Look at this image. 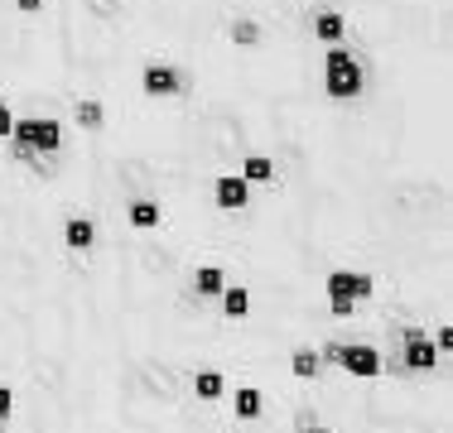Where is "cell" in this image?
<instances>
[{"label": "cell", "mask_w": 453, "mask_h": 433, "mask_svg": "<svg viewBox=\"0 0 453 433\" xmlns=\"http://www.w3.org/2000/svg\"><path fill=\"white\" fill-rule=\"evenodd\" d=\"M10 135L19 140L25 155H53V149L63 145V125L53 121V116H25V121H15Z\"/></svg>", "instance_id": "1"}, {"label": "cell", "mask_w": 453, "mask_h": 433, "mask_svg": "<svg viewBox=\"0 0 453 433\" xmlns=\"http://www.w3.org/2000/svg\"><path fill=\"white\" fill-rule=\"evenodd\" d=\"M328 92L333 96H357L362 92V63L348 53H333L328 58Z\"/></svg>", "instance_id": "2"}, {"label": "cell", "mask_w": 453, "mask_h": 433, "mask_svg": "<svg viewBox=\"0 0 453 433\" xmlns=\"http://www.w3.org/2000/svg\"><path fill=\"white\" fill-rule=\"evenodd\" d=\"M328 294L357 303V299L372 294V275H362V270H333V275H328Z\"/></svg>", "instance_id": "3"}, {"label": "cell", "mask_w": 453, "mask_h": 433, "mask_svg": "<svg viewBox=\"0 0 453 433\" xmlns=\"http://www.w3.org/2000/svg\"><path fill=\"white\" fill-rule=\"evenodd\" d=\"M328 356L342 366V371H352V376H372L376 366H381V356H376L372 346H328Z\"/></svg>", "instance_id": "4"}, {"label": "cell", "mask_w": 453, "mask_h": 433, "mask_svg": "<svg viewBox=\"0 0 453 433\" xmlns=\"http://www.w3.org/2000/svg\"><path fill=\"white\" fill-rule=\"evenodd\" d=\"M246 198H251V183L246 179H218V202L222 208H246Z\"/></svg>", "instance_id": "5"}, {"label": "cell", "mask_w": 453, "mask_h": 433, "mask_svg": "<svg viewBox=\"0 0 453 433\" xmlns=\"http://www.w3.org/2000/svg\"><path fill=\"white\" fill-rule=\"evenodd\" d=\"M145 92H150V96L179 92V72H174V68H165V63H155V68H145Z\"/></svg>", "instance_id": "6"}, {"label": "cell", "mask_w": 453, "mask_h": 433, "mask_svg": "<svg viewBox=\"0 0 453 433\" xmlns=\"http://www.w3.org/2000/svg\"><path fill=\"white\" fill-rule=\"evenodd\" d=\"M92 222H88V216H73V222L68 226H63V241H68L73 246V251H88V246H92Z\"/></svg>", "instance_id": "7"}, {"label": "cell", "mask_w": 453, "mask_h": 433, "mask_svg": "<svg viewBox=\"0 0 453 433\" xmlns=\"http://www.w3.org/2000/svg\"><path fill=\"white\" fill-rule=\"evenodd\" d=\"M193 289H198L203 299H218L222 289H226V285H222V270H218V265H203L198 275H193Z\"/></svg>", "instance_id": "8"}, {"label": "cell", "mask_w": 453, "mask_h": 433, "mask_svg": "<svg viewBox=\"0 0 453 433\" xmlns=\"http://www.w3.org/2000/svg\"><path fill=\"white\" fill-rule=\"evenodd\" d=\"M405 361L419 366V371H429V366H434V346H429L425 338H410L405 342Z\"/></svg>", "instance_id": "9"}, {"label": "cell", "mask_w": 453, "mask_h": 433, "mask_svg": "<svg viewBox=\"0 0 453 433\" xmlns=\"http://www.w3.org/2000/svg\"><path fill=\"white\" fill-rule=\"evenodd\" d=\"M222 308H226V318H246V308H251V299H246V289H222Z\"/></svg>", "instance_id": "10"}, {"label": "cell", "mask_w": 453, "mask_h": 433, "mask_svg": "<svg viewBox=\"0 0 453 433\" xmlns=\"http://www.w3.org/2000/svg\"><path fill=\"white\" fill-rule=\"evenodd\" d=\"M193 390H198V399H218L222 395V371H198Z\"/></svg>", "instance_id": "11"}, {"label": "cell", "mask_w": 453, "mask_h": 433, "mask_svg": "<svg viewBox=\"0 0 453 433\" xmlns=\"http://www.w3.org/2000/svg\"><path fill=\"white\" fill-rule=\"evenodd\" d=\"M265 179H275L271 159H246V183H265Z\"/></svg>", "instance_id": "12"}, {"label": "cell", "mask_w": 453, "mask_h": 433, "mask_svg": "<svg viewBox=\"0 0 453 433\" xmlns=\"http://www.w3.org/2000/svg\"><path fill=\"white\" fill-rule=\"evenodd\" d=\"M131 216H135L140 226H155V222H159V208H155V202H135Z\"/></svg>", "instance_id": "13"}, {"label": "cell", "mask_w": 453, "mask_h": 433, "mask_svg": "<svg viewBox=\"0 0 453 433\" xmlns=\"http://www.w3.org/2000/svg\"><path fill=\"white\" fill-rule=\"evenodd\" d=\"M256 409H261V399H256V390H242V395H236V414H246V419H251Z\"/></svg>", "instance_id": "14"}, {"label": "cell", "mask_w": 453, "mask_h": 433, "mask_svg": "<svg viewBox=\"0 0 453 433\" xmlns=\"http://www.w3.org/2000/svg\"><path fill=\"white\" fill-rule=\"evenodd\" d=\"M319 34H323V39H342V19H338V15H323V19H319Z\"/></svg>", "instance_id": "15"}, {"label": "cell", "mask_w": 453, "mask_h": 433, "mask_svg": "<svg viewBox=\"0 0 453 433\" xmlns=\"http://www.w3.org/2000/svg\"><path fill=\"white\" fill-rule=\"evenodd\" d=\"M78 121H82V125H102V111H96L92 102H82V106H78Z\"/></svg>", "instance_id": "16"}, {"label": "cell", "mask_w": 453, "mask_h": 433, "mask_svg": "<svg viewBox=\"0 0 453 433\" xmlns=\"http://www.w3.org/2000/svg\"><path fill=\"white\" fill-rule=\"evenodd\" d=\"M295 366H299V371H314L319 356H314V352H299V356H295Z\"/></svg>", "instance_id": "17"}, {"label": "cell", "mask_w": 453, "mask_h": 433, "mask_svg": "<svg viewBox=\"0 0 453 433\" xmlns=\"http://www.w3.org/2000/svg\"><path fill=\"white\" fill-rule=\"evenodd\" d=\"M10 405H15V395H10L5 385H0V419H10Z\"/></svg>", "instance_id": "18"}, {"label": "cell", "mask_w": 453, "mask_h": 433, "mask_svg": "<svg viewBox=\"0 0 453 433\" xmlns=\"http://www.w3.org/2000/svg\"><path fill=\"white\" fill-rule=\"evenodd\" d=\"M10 130H15V116H10L5 102H0V135H10Z\"/></svg>", "instance_id": "19"}, {"label": "cell", "mask_w": 453, "mask_h": 433, "mask_svg": "<svg viewBox=\"0 0 453 433\" xmlns=\"http://www.w3.org/2000/svg\"><path fill=\"white\" fill-rule=\"evenodd\" d=\"M39 5H44V0H19V10H39Z\"/></svg>", "instance_id": "20"}, {"label": "cell", "mask_w": 453, "mask_h": 433, "mask_svg": "<svg viewBox=\"0 0 453 433\" xmlns=\"http://www.w3.org/2000/svg\"><path fill=\"white\" fill-rule=\"evenodd\" d=\"M5 424H10V419H0V433H5Z\"/></svg>", "instance_id": "21"}, {"label": "cell", "mask_w": 453, "mask_h": 433, "mask_svg": "<svg viewBox=\"0 0 453 433\" xmlns=\"http://www.w3.org/2000/svg\"><path fill=\"white\" fill-rule=\"evenodd\" d=\"M314 433H328V429H314Z\"/></svg>", "instance_id": "22"}]
</instances>
